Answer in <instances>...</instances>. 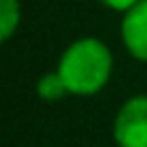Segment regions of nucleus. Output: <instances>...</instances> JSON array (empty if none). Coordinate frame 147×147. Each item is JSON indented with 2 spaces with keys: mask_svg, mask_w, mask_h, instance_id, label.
Instances as JSON below:
<instances>
[{
  "mask_svg": "<svg viewBox=\"0 0 147 147\" xmlns=\"http://www.w3.org/2000/svg\"><path fill=\"white\" fill-rule=\"evenodd\" d=\"M60 76L64 78L69 92L87 96L99 92L113 71V55L108 46L94 37H85L67 46L57 64Z\"/></svg>",
  "mask_w": 147,
  "mask_h": 147,
  "instance_id": "nucleus-1",
  "label": "nucleus"
},
{
  "mask_svg": "<svg viewBox=\"0 0 147 147\" xmlns=\"http://www.w3.org/2000/svg\"><path fill=\"white\" fill-rule=\"evenodd\" d=\"M115 140L119 147H147V96H131L115 117Z\"/></svg>",
  "mask_w": 147,
  "mask_h": 147,
  "instance_id": "nucleus-2",
  "label": "nucleus"
},
{
  "mask_svg": "<svg viewBox=\"0 0 147 147\" xmlns=\"http://www.w3.org/2000/svg\"><path fill=\"white\" fill-rule=\"evenodd\" d=\"M122 41L136 60L147 62V0H140L136 7L124 11Z\"/></svg>",
  "mask_w": 147,
  "mask_h": 147,
  "instance_id": "nucleus-3",
  "label": "nucleus"
},
{
  "mask_svg": "<svg viewBox=\"0 0 147 147\" xmlns=\"http://www.w3.org/2000/svg\"><path fill=\"white\" fill-rule=\"evenodd\" d=\"M37 92H39V96L46 99V101H57V99H62V96L69 92V87H67L64 78L60 76V71H51V74H46V76L39 78Z\"/></svg>",
  "mask_w": 147,
  "mask_h": 147,
  "instance_id": "nucleus-5",
  "label": "nucleus"
},
{
  "mask_svg": "<svg viewBox=\"0 0 147 147\" xmlns=\"http://www.w3.org/2000/svg\"><path fill=\"white\" fill-rule=\"evenodd\" d=\"M106 7H110V9H117V11H129L131 7H136L140 0H101Z\"/></svg>",
  "mask_w": 147,
  "mask_h": 147,
  "instance_id": "nucleus-6",
  "label": "nucleus"
},
{
  "mask_svg": "<svg viewBox=\"0 0 147 147\" xmlns=\"http://www.w3.org/2000/svg\"><path fill=\"white\" fill-rule=\"evenodd\" d=\"M21 21V5L18 0H0V39L7 41Z\"/></svg>",
  "mask_w": 147,
  "mask_h": 147,
  "instance_id": "nucleus-4",
  "label": "nucleus"
}]
</instances>
